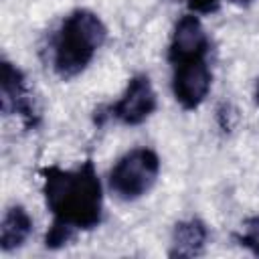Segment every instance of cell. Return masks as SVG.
I'll list each match as a JSON object with an SVG mask.
<instances>
[{
    "label": "cell",
    "mask_w": 259,
    "mask_h": 259,
    "mask_svg": "<svg viewBox=\"0 0 259 259\" xmlns=\"http://www.w3.org/2000/svg\"><path fill=\"white\" fill-rule=\"evenodd\" d=\"M40 176L45 202L55 225L69 227L75 233L99 227L103 219V190L91 160L71 170L45 166Z\"/></svg>",
    "instance_id": "cell-1"
},
{
    "label": "cell",
    "mask_w": 259,
    "mask_h": 259,
    "mask_svg": "<svg viewBox=\"0 0 259 259\" xmlns=\"http://www.w3.org/2000/svg\"><path fill=\"white\" fill-rule=\"evenodd\" d=\"M107 38L103 20L87 8H77L65 16L53 38V69L61 79L83 73Z\"/></svg>",
    "instance_id": "cell-2"
},
{
    "label": "cell",
    "mask_w": 259,
    "mask_h": 259,
    "mask_svg": "<svg viewBox=\"0 0 259 259\" xmlns=\"http://www.w3.org/2000/svg\"><path fill=\"white\" fill-rule=\"evenodd\" d=\"M160 174V158L150 148H134L123 154L109 172V188L121 200H138L148 194Z\"/></svg>",
    "instance_id": "cell-3"
},
{
    "label": "cell",
    "mask_w": 259,
    "mask_h": 259,
    "mask_svg": "<svg viewBox=\"0 0 259 259\" xmlns=\"http://www.w3.org/2000/svg\"><path fill=\"white\" fill-rule=\"evenodd\" d=\"M0 75V103L4 115H18L26 130H34L40 123V111L34 95L28 87L26 75L8 59L2 61Z\"/></svg>",
    "instance_id": "cell-4"
},
{
    "label": "cell",
    "mask_w": 259,
    "mask_h": 259,
    "mask_svg": "<svg viewBox=\"0 0 259 259\" xmlns=\"http://www.w3.org/2000/svg\"><path fill=\"white\" fill-rule=\"evenodd\" d=\"M158 107L154 85L146 73H138L127 81L123 95L109 107V115L125 125L144 123Z\"/></svg>",
    "instance_id": "cell-5"
},
{
    "label": "cell",
    "mask_w": 259,
    "mask_h": 259,
    "mask_svg": "<svg viewBox=\"0 0 259 259\" xmlns=\"http://www.w3.org/2000/svg\"><path fill=\"white\" fill-rule=\"evenodd\" d=\"M212 73L206 59L172 65V93L184 109H196L208 95Z\"/></svg>",
    "instance_id": "cell-6"
},
{
    "label": "cell",
    "mask_w": 259,
    "mask_h": 259,
    "mask_svg": "<svg viewBox=\"0 0 259 259\" xmlns=\"http://www.w3.org/2000/svg\"><path fill=\"white\" fill-rule=\"evenodd\" d=\"M208 49H210V42L200 18L194 12L180 16L172 30L168 61L176 65V63H186L194 59H206Z\"/></svg>",
    "instance_id": "cell-7"
},
{
    "label": "cell",
    "mask_w": 259,
    "mask_h": 259,
    "mask_svg": "<svg viewBox=\"0 0 259 259\" xmlns=\"http://www.w3.org/2000/svg\"><path fill=\"white\" fill-rule=\"evenodd\" d=\"M208 229L200 219H186L174 225L170 241V257H198L204 253Z\"/></svg>",
    "instance_id": "cell-8"
},
{
    "label": "cell",
    "mask_w": 259,
    "mask_h": 259,
    "mask_svg": "<svg viewBox=\"0 0 259 259\" xmlns=\"http://www.w3.org/2000/svg\"><path fill=\"white\" fill-rule=\"evenodd\" d=\"M32 227H34L32 219L24 206H20V204L8 206L2 217V225H0V249L4 253L20 249L28 241Z\"/></svg>",
    "instance_id": "cell-9"
},
{
    "label": "cell",
    "mask_w": 259,
    "mask_h": 259,
    "mask_svg": "<svg viewBox=\"0 0 259 259\" xmlns=\"http://www.w3.org/2000/svg\"><path fill=\"white\" fill-rule=\"evenodd\" d=\"M237 243L249 249L253 255H259V214L243 223V231L237 235Z\"/></svg>",
    "instance_id": "cell-10"
},
{
    "label": "cell",
    "mask_w": 259,
    "mask_h": 259,
    "mask_svg": "<svg viewBox=\"0 0 259 259\" xmlns=\"http://www.w3.org/2000/svg\"><path fill=\"white\" fill-rule=\"evenodd\" d=\"M223 0H186V6L194 12V14H210L214 10H219Z\"/></svg>",
    "instance_id": "cell-11"
},
{
    "label": "cell",
    "mask_w": 259,
    "mask_h": 259,
    "mask_svg": "<svg viewBox=\"0 0 259 259\" xmlns=\"http://www.w3.org/2000/svg\"><path fill=\"white\" fill-rule=\"evenodd\" d=\"M219 121H221V127L225 130V132H229L231 127H233V121H231V117H233V109H231V105L229 103H223L221 107H219Z\"/></svg>",
    "instance_id": "cell-12"
},
{
    "label": "cell",
    "mask_w": 259,
    "mask_h": 259,
    "mask_svg": "<svg viewBox=\"0 0 259 259\" xmlns=\"http://www.w3.org/2000/svg\"><path fill=\"white\" fill-rule=\"evenodd\" d=\"M255 101L259 105V79H257V85H255Z\"/></svg>",
    "instance_id": "cell-13"
},
{
    "label": "cell",
    "mask_w": 259,
    "mask_h": 259,
    "mask_svg": "<svg viewBox=\"0 0 259 259\" xmlns=\"http://www.w3.org/2000/svg\"><path fill=\"white\" fill-rule=\"evenodd\" d=\"M237 2H249V0H237Z\"/></svg>",
    "instance_id": "cell-14"
}]
</instances>
